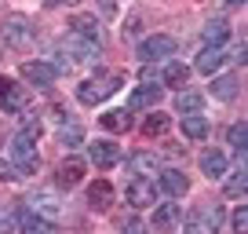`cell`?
<instances>
[{
  "label": "cell",
  "instance_id": "30bf717a",
  "mask_svg": "<svg viewBox=\"0 0 248 234\" xmlns=\"http://www.w3.org/2000/svg\"><path fill=\"white\" fill-rule=\"evenodd\" d=\"M128 168H132V176L150 180L154 172H161V154H154V150H139V154L128 157Z\"/></svg>",
  "mask_w": 248,
  "mask_h": 234
},
{
  "label": "cell",
  "instance_id": "cb8c5ba5",
  "mask_svg": "<svg viewBox=\"0 0 248 234\" xmlns=\"http://www.w3.org/2000/svg\"><path fill=\"white\" fill-rule=\"evenodd\" d=\"M186 81H190V70H186L183 63H168L164 66V84L168 88H186Z\"/></svg>",
  "mask_w": 248,
  "mask_h": 234
},
{
  "label": "cell",
  "instance_id": "8d00e7d4",
  "mask_svg": "<svg viewBox=\"0 0 248 234\" xmlns=\"http://www.w3.org/2000/svg\"><path fill=\"white\" fill-rule=\"evenodd\" d=\"M47 8H70V4H77V0H44Z\"/></svg>",
  "mask_w": 248,
  "mask_h": 234
},
{
  "label": "cell",
  "instance_id": "d590c367",
  "mask_svg": "<svg viewBox=\"0 0 248 234\" xmlns=\"http://www.w3.org/2000/svg\"><path fill=\"white\" fill-rule=\"evenodd\" d=\"M99 11H102V15H117V0H99Z\"/></svg>",
  "mask_w": 248,
  "mask_h": 234
},
{
  "label": "cell",
  "instance_id": "5b68a950",
  "mask_svg": "<svg viewBox=\"0 0 248 234\" xmlns=\"http://www.w3.org/2000/svg\"><path fill=\"white\" fill-rule=\"evenodd\" d=\"M62 51L70 55L73 63H88V59H95V55L102 51V40H92V37H80V33H70V37L62 40ZM70 63V66H73Z\"/></svg>",
  "mask_w": 248,
  "mask_h": 234
},
{
  "label": "cell",
  "instance_id": "277c9868",
  "mask_svg": "<svg viewBox=\"0 0 248 234\" xmlns=\"http://www.w3.org/2000/svg\"><path fill=\"white\" fill-rule=\"evenodd\" d=\"M11 165H15L22 176H37V168H40L37 143L26 139V135H15V139H11Z\"/></svg>",
  "mask_w": 248,
  "mask_h": 234
},
{
  "label": "cell",
  "instance_id": "836d02e7",
  "mask_svg": "<svg viewBox=\"0 0 248 234\" xmlns=\"http://www.w3.org/2000/svg\"><path fill=\"white\" fill-rule=\"evenodd\" d=\"M230 223H233V234H248V212H245V205H241V209L233 212V219H230Z\"/></svg>",
  "mask_w": 248,
  "mask_h": 234
},
{
  "label": "cell",
  "instance_id": "8992f818",
  "mask_svg": "<svg viewBox=\"0 0 248 234\" xmlns=\"http://www.w3.org/2000/svg\"><path fill=\"white\" fill-rule=\"evenodd\" d=\"M175 37H168V33H157V37H146L139 44V59H171V55H175Z\"/></svg>",
  "mask_w": 248,
  "mask_h": 234
},
{
  "label": "cell",
  "instance_id": "4dcf8cb0",
  "mask_svg": "<svg viewBox=\"0 0 248 234\" xmlns=\"http://www.w3.org/2000/svg\"><path fill=\"white\" fill-rule=\"evenodd\" d=\"M59 139H62V147H80V143H84V132H80V125H62Z\"/></svg>",
  "mask_w": 248,
  "mask_h": 234
},
{
  "label": "cell",
  "instance_id": "603a6c76",
  "mask_svg": "<svg viewBox=\"0 0 248 234\" xmlns=\"http://www.w3.org/2000/svg\"><path fill=\"white\" fill-rule=\"evenodd\" d=\"M70 33H80V37L99 40V22H95V15H73L70 18Z\"/></svg>",
  "mask_w": 248,
  "mask_h": 234
},
{
  "label": "cell",
  "instance_id": "e575fe53",
  "mask_svg": "<svg viewBox=\"0 0 248 234\" xmlns=\"http://www.w3.org/2000/svg\"><path fill=\"white\" fill-rule=\"evenodd\" d=\"M124 234H150V227L146 223H142V219H128V223H124Z\"/></svg>",
  "mask_w": 248,
  "mask_h": 234
},
{
  "label": "cell",
  "instance_id": "1f68e13d",
  "mask_svg": "<svg viewBox=\"0 0 248 234\" xmlns=\"http://www.w3.org/2000/svg\"><path fill=\"white\" fill-rule=\"evenodd\" d=\"M18 135H26V139H33V143H37L40 135H44V125H40L37 117H26V125H22V132H18Z\"/></svg>",
  "mask_w": 248,
  "mask_h": 234
},
{
  "label": "cell",
  "instance_id": "ba28073f",
  "mask_svg": "<svg viewBox=\"0 0 248 234\" xmlns=\"http://www.w3.org/2000/svg\"><path fill=\"white\" fill-rule=\"evenodd\" d=\"M22 77L30 81V84H37V88H51L55 84V77H59V70H55L51 63H22Z\"/></svg>",
  "mask_w": 248,
  "mask_h": 234
},
{
  "label": "cell",
  "instance_id": "74e56055",
  "mask_svg": "<svg viewBox=\"0 0 248 234\" xmlns=\"http://www.w3.org/2000/svg\"><path fill=\"white\" fill-rule=\"evenodd\" d=\"M226 4H245V0H226Z\"/></svg>",
  "mask_w": 248,
  "mask_h": 234
},
{
  "label": "cell",
  "instance_id": "9a60e30c",
  "mask_svg": "<svg viewBox=\"0 0 248 234\" xmlns=\"http://www.w3.org/2000/svg\"><path fill=\"white\" fill-rule=\"evenodd\" d=\"M80 180H84V161H80V157H66V161L59 165V183L62 187H77Z\"/></svg>",
  "mask_w": 248,
  "mask_h": 234
},
{
  "label": "cell",
  "instance_id": "5bb4252c",
  "mask_svg": "<svg viewBox=\"0 0 248 234\" xmlns=\"http://www.w3.org/2000/svg\"><path fill=\"white\" fill-rule=\"evenodd\" d=\"M183 223V205H157L154 212V227L157 231H171V227Z\"/></svg>",
  "mask_w": 248,
  "mask_h": 234
},
{
  "label": "cell",
  "instance_id": "44dd1931",
  "mask_svg": "<svg viewBox=\"0 0 248 234\" xmlns=\"http://www.w3.org/2000/svg\"><path fill=\"white\" fill-rule=\"evenodd\" d=\"M201 172L208 176V180L223 176V172H226V157H223V150H208V154L201 157Z\"/></svg>",
  "mask_w": 248,
  "mask_h": 234
},
{
  "label": "cell",
  "instance_id": "7c38bea8",
  "mask_svg": "<svg viewBox=\"0 0 248 234\" xmlns=\"http://www.w3.org/2000/svg\"><path fill=\"white\" fill-rule=\"evenodd\" d=\"M18 227H22V234H59L51 219H40L33 209H22V212H18Z\"/></svg>",
  "mask_w": 248,
  "mask_h": 234
},
{
  "label": "cell",
  "instance_id": "d4e9b609",
  "mask_svg": "<svg viewBox=\"0 0 248 234\" xmlns=\"http://www.w3.org/2000/svg\"><path fill=\"white\" fill-rule=\"evenodd\" d=\"M226 37H230V22H226V18H212V22L204 26V40H208V44H223Z\"/></svg>",
  "mask_w": 248,
  "mask_h": 234
},
{
  "label": "cell",
  "instance_id": "8fae6325",
  "mask_svg": "<svg viewBox=\"0 0 248 234\" xmlns=\"http://www.w3.org/2000/svg\"><path fill=\"white\" fill-rule=\"evenodd\" d=\"M157 187H161L168 198H183L186 190H190V180L183 176V168H164L161 180H157Z\"/></svg>",
  "mask_w": 248,
  "mask_h": 234
},
{
  "label": "cell",
  "instance_id": "4316f807",
  "mask_svg": "<svg viewBox=\"0 0 248 234\" xmlns=\"http://www.w3.org/2000/svg\"><path fill=\"white\" fill-rule=\"evenodd\" d=\"M212 95L223 102H230L233 95H237V77H216L212 81Z\"/></svg>",
  "mask_w": 248,
  "mask_h": 234
},
{
  "label": "cell",
  "instance_id": "52a82bcc",
  "mask_svg": "<svg viewBox=\"0 0 248 234\" xmlns=\"http://www.w3.org/2000/svg\"><path fill=\"white\" fill-rule=\"evenodd\" d=\"M124 198H128V205H135V209H150V205H157V187H154V180L135 176V180L128 183V190H124Z\"/></svg>",
  "mask_w": 248,
  "mask_h": 234
},
{
  "label": "cell",
  "instance_id": "d6986e66",
  "mask_svg": "<svg viewBox=\"0 0 248 234\" xmlns=\"http://www.w3.org/2000/svg\"><path fill=\"white\" fill-rule=\"evenodd\" d=\"M175 110H179V114H201V110H204V95L201 92H179L175 95Z\"/></svg>",
  "mask_w": 248,
  "mask_h": 234
},
{
  "label": "cell",
  "instance_id": "7402d4cb",
  "mask_svg": "<svg viewBox=\"0 0 248 234\" xmlns=\"http://www.w3.org/2000/svg\"><path fill=\"white\" fill-rule=\"evenodd\" d=\"M245 190H248V172H245V161H241L226 180V198H245Z\"/></svg>",
  "mask_w": 248,
  "mask_h": 234
},
{
  "label": "cell",
  "instance_id": "ffe728a7",
  "mask_svg": "<svg viewBox=\"0 0 248 234\" xmlns=\"http://www.w3.org/2000/svg\"><path fill=\"white\" fill-rule=\"evenodd\" d=\"M183 135H186V139H204V135H208V117L186 114L183 117Z\"/></svg>",
  "mask_w": 248,
  "mask_h": 234
},
{
  "label": "cell",
  "instance_id": "f1b7e54d",
  "mask_svg": "<svg viewBox=\"0 0 248 234\" xmlns=\"http://www.w3.org/2000/svg\"><path fill=\"white\" fill-rule=\"evenodd\" d=\"M128 125H132V117L124 114V110H109V114L102 117V128H109V132H124Z\"/></svg>",
  "mask_w": 248,
  "mask_h": 234
},
{
  "label": "cell",
  "instance_id": "2e32d148",
  "mask_svg": "<svg viewBox=\"0 0 248 234\" xmlns=\"http://www.w3.org/2000/svg\"><path fill=\"white\" fill-rule=\"evenodd\" d=\"M33 209H37L40 219H55V216L62 212V205H59V198H55L51 190H37V198H33Z\"/></svg>",
  "mask_w": 248,
  "mask_h": 234
},
{
  "label": "cell",
  "instance_id": "4fadbf2b",
  "mask_svg": "<svg viewBox=\"0 0 248 234\" xmlns=\"http://www.w3.org/2000/svg\"><path fill=\"white\" fill-rule=\"evenodd\" d=\"M223 63H226V48L223 44H208L201 55H197V70L201 73H216Z\"/></svg>",
  "mask_w": 248,
  "mask_h": 234
},
{
  "label": "cell",
  "instance_id": "ac0fdd59",
  "mask_svg": "<svg viewBox=\"0 0 248 234\" xmlns=\"http://www.w3.org/2000/svg\"><path fill=\"white\" fill-rule=\"evenodd\" d=\"M88 201H92V209H109V205H113V187H109L106 180H95V187L88 190Z\"/></svg>",
  "mask_w": 248,
  "mask_h": 234
},
{
  "label": "cell",
  "instance_id": "f546056e",
  "mask_svg": "<svg viewBox=\"0 0 248 234\" xmlns=\"http://www.w3.org/2000/svg\"><path fill=\"white\" fill-rule=\"evenodd\" d=\"M168 125H171V121L164 114H150L146 125H142V132H146V135H164V132H168Z\"/></svg>",
  "mask_w": 248,
  "mask_h": 234
},
{
  "label": "cell",
  "instance_id": "7a4b0ae2",
  "mask_svg": "<svg viewBox=\"0 0 248 234\" xmlns=\"http://www.w3.org/2000/svg\"><path fill=\"white\" fill-rule=\"evenodd\" d=\"M223 219H226L223 205H197V209L183 219V231L186 234H219L223 231Z\"/></svg>",
  "mask_w": 248,
  "mask_h": 234
},
{
  "label": "cell",
  "instance_id": "83f0119b",
  "mask_svg": "<svg viewBox=\"0 0 248 234\" xmlns=\"http://www.w3.org/2000/svg\"><path fill=\"white\" fill-rule=\"evenodd\" d=\"M226 143L237 150V157H245V143H248V128H245V121L230 125V132H226Z\"/></svg>",
  "mask_w": 248,
  "mask_h": 234
},
{
  "label": "cell",
  "instance_id": "3957f363",
  "mask_svg": "<svg viewBox=\"0 0 248 234\" xmlns=\"http://www.w3.org/2000/svg\"><path fill=\"white\" fill-rule=\"evenodd\" d=\"M0 33L8 40V48H15V51H30L33 40H37V30H33V22L26 15H8L4 26H0Z\"/></svg>",
  "mask_w": 248,
  "mask_h": 234
},
{
  "label": "cell",
  "instance_id": "484cf974",
  "mask_svg": "<svg viewBox=\"0 0 248 234\" xmlns=\"http://www.w3.org/2000/svg\"><path fill=\"white\" fill-rule=\"evenodd\" d=\"M0 106L8 110V114H18V110H26V92H18V88L11 84L8 92H0Z\"/></svg>",
  "mask_w": 248,
  "mask_h": 234
},
{
  "label": "cell",
  "instance_id": "e0dca14e",
  "mask_svg": "<svg viewBox=\"0 0 248 234\" xmlns=\"http://www.w3.org/2000/svg\"><path fill=\"white\" fill-rule=\"evenodd\" d=\"M154 102H161V88H157V84H142V88L132 92L128 110H146V106H154Z\"/></svg>",
  "mask_w": 248,
  "mask_h": 234
},
{
  "label": "cell",
  "instance_id": "d6a6232c",
  "mask_svg": "<svg viewBox=\"0 0 248 234\" xmlns=\"http://www.w3.org/2000/svg\"><path fill=\"white\" fill-rule=\"evenodd\" d=\"M0 180H4V183H18V180H22V172H18L11 161H0Z\"/></svg>",
  "mask_w": 248,
  "mask_h": 234
},
{
  "label": "cell",
  "instance_id": "9c48e42d",
  "mask_svg": "<svg viewBox=\"0 0 248 234\" xmlns=\"http://www.w3.org/2000/svg\"><path fill=\"white\" fill-rule=\"evenodd\" d=\"M88 157H92L95 168H113L117 161H121V147L109 139H99L95 147H88Z\"/></svg>",
  "mask_w": 248,
  "mask_h": 234
},
{
  "label": "cell",
  "instance_id": "6da1fadb",
  "mask_svg": "<svg viewBox=\"0 0 248 234\" xmlns=\"http://www.w3.org/2000/svg\"><path fill=\"white\" fill-rule=\"evenodd\" d=\"M117 88H124V73H117V70H99L95 77L80 81L77 99L84 102V106H99V102H106Z\"/></svg>",
  "mask_w": 248,
  "mask_h": 234
}]
</instances>
